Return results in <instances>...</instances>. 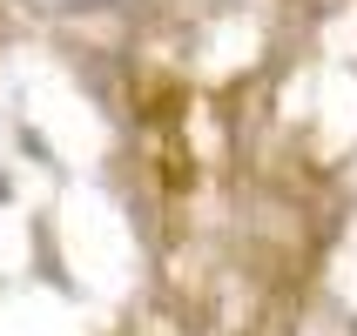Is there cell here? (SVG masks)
Here are the masks:
<instances>
[{"label": "cell", "instance_id": "6da1fadb", "mask_svg": "<svg viewBox=\"0 0 357 336\" xmlns=\"http://www.w3.org/2000/svg\"><path fill=\"white\" fill-rule=\"evenodd\" d=\"M40 14H108V7H128V0H27Z\"/></svg>", "mask_w": 357, "mask_h": 336}]
</instances>
